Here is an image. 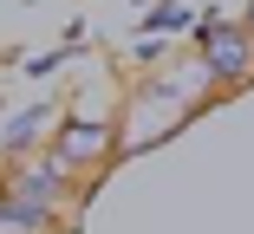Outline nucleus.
<instances>
[{
    "label": "nucleus",
    "mask_w": 254,
    "mask_h": 234,
    "mask_svg": "<svg viewBox=\"0 0 254 234\" xmlns=\"http://www.w3.org/2000/svg\"><path fill=\"white\" fill-rule=\"evenodd\" d=\"M195 46H202V65H209L215 85H248L254 78V39H248L241 20H202Z\"/></svg>",
    "instance_id": "2"
},
{
    "label": "nucleus",
    "mask_w": 254,
    "mask_h": 234,
    "mask_svg": "<svg viewBox=\"0 0 254 234\" xmlns=\"http://www.w3.org/2000/svg\"><path fill=\"white\" fill-rule=\"evenodd\" d=\"M46 150L78 176V169H98L111 150H124V137H118V124H105V117H72V124L53 130V143H46Z\"/></svg>",
    "instance_id": "3"
},
{
    "label": "nucleus",
    "mask_w": 254,
    "mask_h": 234,
    "mask_svg": "<svg viewBox=\"0 0 254 234\" xmlns=\"http://www.w3.org/2000/svg\"><path fill=\"white\" fill-rule=\"evenodd\" d=\"M241 26H248V39H254V0H248V13H241Z\"/></svg>",
    "instance_id": "5"
},
{
    "label": "nucleus",
    "mask_w": 254,
    "mask_h": 234,
    "mask_svg": "<svg viewBox=\"0 0 254 234\" xmlns=\"http://www.w3.org/2000/svg\"><path fill=\"white\" fill-rule=\"evenodd\" d=\"M46 117H53V111H46V104H33V111H20L7 130H0V150H7L13 163L20 156H33V143H39V130H46Z\"/></svg>",
    "instance_id": "4"
},
{
    "label": "nucleus",
    "mask_w": 254,
    "mask_h": 234,
    "mask_svg": "<svg viewBox=\"0 0 254 234\" xmlns=\"http://www.w3.org/2000/svg\"><path fill=\"white\" fill-rule=\"evenodd\" d=\"M0 189L20 195V202H33V208H46V215H65V202H72V169H65L53 150H33V156H20V163L7 169Z\"/></svg>",
    "instance_id": "1"
}]
</instances>
